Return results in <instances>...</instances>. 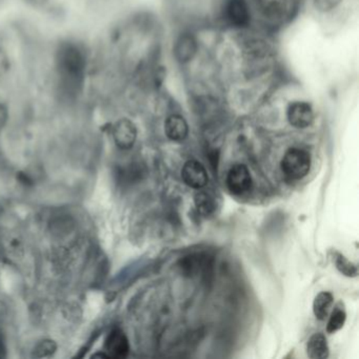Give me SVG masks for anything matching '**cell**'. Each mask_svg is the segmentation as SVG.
Instances as JSON below:
<instances>
[{"instance_id": "obj_1", "label": "cell", "mask_w": 359, "mask_h": 359, "mask_svg": "<svg viewBox=\"0 0 359 359\" xmlns=\"http://www.w3.org/2000/svg\"><path fill=\"white\" fill-rule=\"evenodd\" d=\"M56 66L64 89L70 94L79 92L83 86L87 67L83 50L76 43H62L56 54Z\"/></svg>"}, {"instance_id": "obj_2", "label": "cell", "mask_w": 359, "mask_h": 359, "mask_svg": "<svg viewBox=\"0 0 359 359\" xmlns=\"http://www.w3.org/2000/svg\"><path fill=\"white\" fill-rule=\"evenodd\" d=\"M310 153L304 149L291 148L281 159L280 168L283 175L290 180H302L311 170Z\"/></svg>"}, {"instance_id": "obj_3", "label": "cell", "mask_w": 359, "mask_h": 359, "mask_svg": "<svg viewBox=\"0 0 359 359\" xmlns=\"http://www.w3.org/2000/svg\"><path fill=\"white\" fill-rule=\"evenodd\" d=\"M226 188L233 195H243L249 192L253 186L251 173L247 165L235 163L226 174Z\"/></svg>"}, {"instance_id": "obj_4", "label": "cell", "mask_w": 359, "mask_h": 359, "mask_svg": "<svg viewBox=\"0 0 359 359\" xmlns=\"http://www.w3.org/2000/svg\"><path fill=\"white\" fill-rule=\"evenodd\" d=\"M287 119L292 127L304 130L311 127L315 121L313 107L306 102H291L287 109Z\"/></svg>"}, {"instance_id": "obj_5", "label": "cell", "mask_w": 359, "mask_h": 359, "mask_svg": "<svg viewBox=\"0 0 359 359\" xmlns=\"http://www.w3.org/2000/svg\"><path fill=\"white\" fill-rule=\"evenodd\" d=\"M224 18L235 28H245L251 22V11L245 0H226Z\"/></svg>"}, {"instance_id": "obj_6", "label": "cell", "mask_w": 359, "mask_h": 359, "mask_svg": "<svg viewBox=\"0 0 359 359\" xmlns=\"http://www.w3.org/2000/svg\"><path fill=\"white\" fill-rule=\"evenodd\" d=\"M182 178L187 186L194 190H201L209 182V175L205 165L194 159L187 161L182 165Z\"/></svg>"}, {"instance_id": "obj_7", "label": "cell", "mask_w": 359, "mask_h": 359, "mask_svg": "<svg viewBox=\"0 0 359 359\" xmlns=\"http://www.w3.org/2000/svg\"><path fill=\"white\" fill-rule=\"evenodd\" d=\"M104 352L108 358H126L130 352L127 335L121 329L112 330L107 336Z\"/></svg>"}, {"instance_id": "obj_8", "label": "cell", "mask_w": 359, "mask_h": 359, "mask_svg": "<svg viewBox=\"0 0 359 359\" xmlns=\"http://www.w3.org/2000/svg\"><path fill=\"white\" fill-rule=\"evenodd\" d=\"M113 138L115 144L121 150L133 148L137 140V128L129 119H121L113 127Z\"/></svg>"}, {"instance_id": "obj_9", "label": "cell", "mask_w": 359, "mask_h": 359, "mask_svg": "<svg viewBox=\"0 0 359 359\" xmlns=\"http://www.w3.org/2000/svg\"><path fill=\"white\" fill-rule=\"evenodd\" d=\"M174 56L180 64H188L196 56L198 43L193 35L186 33L180 35L174 45Z\"/></svg>"}, {"instance_id": "obj_10", "label": "cell", "mask_w": 359, "mask_h": 359, "mask_svg": "<svg viewBox=\"0 0 359 359\" xmlns=\"http://www.w3.org/2000/svg\"><path fill=\"white\" fill-rule=\"evenodd\" d=\"M165 134L172 142H184L189 135L188 121L180 114L170 115L165 121Z\"/></svg>"}, {"instance_id": "obj_11", "label": "cell", "mask_w": 359, "mask_h": 359, "mask_svg": "<svg viewBox=\"0 0 359 359\" xmlns=\"http://www.w3.org/2000/svg\"><path fill=\"white\" fill-rule=\"evenodd\" d=\"M257 9L269 20H279L287 10V0H256Z\"/></svg>"}, {"instance_id": "obj_12", "label": "cell", "mask_w": 359, "mask_h": 359, "mask_svg": "<svg viewBox=\"0 0 359 359\" xmlns=\"http://www.w3.org/2000/svg\"><path fill=\"white\" fill-rule=\"evenodd\" d=\"M212 266L209 257L205 255H190L182 258L180 260V266L182 272L188 276L198 274L199 272L208 271V269Z\"/></svg>"}, {"instance_id": "obj_13", "label": "cell", "mask_w": 359, "mask_h": 359, "mask_svg": "<svg viewBox=\"0 0 359 359\" xmlns=\"http://www.w3.org/2000/svg\"><path fill=\"white\" fill-rule=\"evenodd\" d=\"M306 354L312 359H325L329 357V344L323 333H314L309 338L306 342Z\"/></svg>"}, {"instance_id": "obj_14", "label": "cell", "mask_w": 359, "mask_h": 359, "mask_svg": "<svg viewBox=\"0 0 359 359\" xmlns=\"http://www.w3.org/2000/svg\"><path fill=\"white\" fill-rule=\"evenodd\" d=\"M334 297L330 292L323 291L315 296L313 302V313L318 320H325L330 309L333 306Z\"/></svg>"}, {"instance_id": "obj_15", "label": "cell", "mask_w": 359, "mask_h": 359, "mask_svg": "<svg viewBox=\"0 0 359 359\" xmlns=\"http://www.w3.org/2000/svg\"><path fill=\"white\" fill-rule=\"evenodd\" d=\"M194 203L197 211L203 217H210L216 211V201L210 193L198 191L194 195Z\"/></svg>"}, {"instance_id": "obj_16", "label": "cell", "mask_w": 359, "mask_h": 359, "mask_svg": "<svg viewBox=\"0 0 359 359\" xmlns=\"http://www.w3.org/2000/svg\"><path fill=\"white\" fill-rule=\"evenodd\" d=\"M332 259H333L335 268L339 271L344 276L350 277V278H355L358 275V269L356 264H353L352 262L348 259L346 256L342 255L341 253L338 252H333L332 253Z\"/></svg>"}, {"instance_id": "obj_17", "label": "cell", "mask_w": 359, "mask_h": 359, "mask_svg": "<svg viewBox=\"0 0 359 359\" xmlns=\"http://www.w3.org/2000/svg\"><path fill=\"white\" fill-rule=\"evenodd\" d=\"M346 320V313L341 302L337 304L330 315L329 321L327 323V332L334 334L344 327Z\"/></svg>"}, {"instance_id": "obj_18", "label": "cell", "mask_w": 359, "mask_h": 359, "mask_svg": "<svg viewBox=\"0 0 359 359\" xmlns=\"http://www.w3.org/2000/svg\"><path fill=\"white\" fill-rule=\"evenodd\" d=\"M57 350V346L53 340L45 339L39 342L33 351V356L36 358H45L54 354Z\"/></svg>"}, {"instance_id": "obj_19", "label": "cell", "mask_w": 359, "mask_h": 359, "mask_svg": "<svg viewBox=\"0 0 359 359\" xmlns=\"http://www.w3.org/2000/svg\"><path fill=\"white\" fill-rule=\"evenodd\" d=\"M340 0H314V5L318 11L327 12L335 9Z\"/></svg>"}, {"instance_id": "obj_20", "label": "cell", "mask_w": 359, "mask_h": 359, "mask_svg": "<svg viewBox=\"0 0 359 359\" xmlns=\"http://www.w3.org/2000/svg\"><path fill=\"white\" fill-rule=\"evenodd\" d=\"M10 68V60L6 52L0 50V77L5 75Z\"/></svg>"}, {"instance_id": "obj_21", "label": "cell", "mask_w": 359, "mask_h": 359, "mask_svg": "<svg viewBox=\"0 0 359 359\" xmlns=\"http://www.w3.org/2000/svg\"><path fill=\"white\" fill-rule=\"evenodd\" d=\"M8 117H9V114H8L7 108L4 104H0V129L7 123Z\"/></svg>"}, {"instance_id": "obj_22", "label": "cell", "mask_w": 359, "mask_h": 359, "mask_svg": "<svg viewBox=\"0 0 359 359\" xmlns=\"http://www.w3.org/2000/svg\"><path fill=\"white\" fill-rule=\"evenodd\" d=\"M6 356V346L4 341L3 335L0 334V358Z\"/></svg>"}, {"instance_id": "obj_23", "label": "cell", "mask_w": 359, "mask_h": 359, "mask_svg": "<svg viewBox=\"0 0 359 359\" xmlns=\"http://www.w3.org/2000/svg\"><path fill=\"white\" fill-rule=\"evenodd\" d=\"M28 3L34 6H43L48 3V0H28Z\"/></svg>"}]
</instances>
